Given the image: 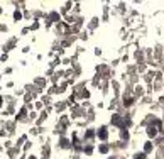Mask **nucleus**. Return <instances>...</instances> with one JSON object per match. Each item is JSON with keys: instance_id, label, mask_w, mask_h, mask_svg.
Listing matches in <instances>:
<instances>
[{"instance_id": "6e6552de", "label": "nucleus", "mask_w": 164, "mask_h": 159, "mask_svg": "<svg viewBox=\"0 0 164 159\" xmlns=\"http://www.w3.org/2000/svg\"><path fill=\"white\" fill-rule=\"evenodd\" d=\"M108 151V146H102V147H100V152H107Z\"/></svg>"}, {"instance_id": "0eeeda50", "label": "nucleus", "mask_w": 164, "mask_h": 159, "mask_svg": "<svg viewBox=\"0 0 164 159\" xmlns=\"http://www.w3.org/2000/svg\"><path fill=\"white\" fill-rule=\"evenodd\" d=\"M61 146H63V147H68L69 144H68V141H66V139H63V141H61Z\"/></svg>"}, {"instance_id": "f257e3e1", "label": "nucleus", "mask_w": 164, "mask_h": 159, "mask_svg": "<svg viewBox=\"0 0 164 159\" xmlns=\"http://www.w3.org/2000/svg\"><path fill=\"white\" fill-rule=\"evenodd\" d=\"M112 122L115 125H120V127H125V122H122V119H120L119 115H113L112 117Z\"/></svg>"}, {"instance_id": "423d86ee", "label": "nucleus", "mask_w": 164, "mask_h": 159, "mask_svg": "<svg viewBox=\"0 0 164 159\" xmlns=\"http://www.w3.org/2000/svg\"><path fill=\"white\" fill-rule=\"evenodd\" d=\"M14 17H15V20H19V19H20V17H22V14H20V12H15V14H14Z\"/></svg>"}, {"instance_id": "7ed1b4c3", "label": "nucleus", "mask_w": 164, "mask_h": 159, "mask_svg": "<svg viewBox=\"0 0 164 159\" xmlns=\"http://www.w3.org/2000/svg\"><path fill=\"white\" fill-rule=\"evenodd\" d=\"M147 134H149V136H151V137H154V136H156V134H157V130H156V129H154L152 125H151V127L147 129Z\"/></svg>"}, {"instance_id": "f03ea898", "label": "nucleus", "mask_w": 164, "mask_h": 159, "mask_svg": "<svg viewBox=\"0 0 164 159\" xmlns=\"http://www.w3.org/2000/svg\"><path fill=\"white\" fill-rule=\"evenodd\" d=\"M107 129H105V127H102V129H100V130H98V137H100V139H107Z\"/></svg>"}, {"instance_id": "20e7f679", "label": "nucleus", "mask_w": 164, "mask_h": 159, "mask_svg": "<svg viewBox=\"0 0 164 159\" xmlns=\"http://www.w3.org/2000/svg\"><path fill=\"white\" fill-rule=\"evenodd\" d=\"M144 151H146V152H151V151H152V144H151V142H147L146 146H144Z\"/></svg>"}, {"instance_id": "1a4fd4ad", "label": "nucleus", "mask_w": 164, "mask_h": 159, "mask_svg": "<svg viewBox=\"0 0 164 159\" xmlns=\"http://www.w3.org/2000/svg\"><path fill=\"white\" fill-rule=\"evenodd\" d=\"M86 137H88V139H90V137H93V130H88V132H86Z\"/></svg>"}, {"instance_id": "39448f33", "label": "nucleus", "mask_w": 164, "mask_h": 159, "mask_svg": "<svg viewBox=\"0 0 164 159\" xmlns=\"http://www.w3.org/2000/svg\"><path fill=\"white\" fill-rule=\"evenodd\" d=\"M134 159H146V154L144 152H141V154H135V157Z\"/></svg>"}]
</instances>
